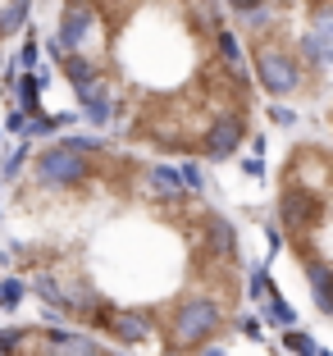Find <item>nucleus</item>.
Returning <instances> with one entry per match:
<instances>
[{
    "instance_id": "obj_7",
    "label": "nucleus",
    "mask_w": 333,
    "mask_h": 356,
    "mask_svg": "<svg viewBox=\"0 0 333 356\" xmlns=\"http://www.w3.org/2000/svg\"><path fill=\"white\" fill-rule=\"evenodd\" d=\"M320 137H324V142H333V96L320 105Z\"/></svg>"
},
{
    "instance_id": "obj_3",
    "label": "nucleus",
    "mask_w": 333,
    "mask_h": 356,
    "mask_svg": "<svg viewBox=\"0 0 333 356\" xmlns=\"http://www.w3.org/2000/svg\"><path fill=\"white\" fill-rule=\"evenodd\" d=\"M261 96L320 110L333 96V0H219Z\"/></svg>"
},
{
    "instance_id": "obj_2",
    "label": "nucleus",
    "mask_w": 333,
    "mask_h": 356,
    "mask_svg": "<svg viewBox=\"0 0 333 356\" xmlns=\"http://www.w3.org/2000/svg\"><path fill=\"white\" fill-rule=\"evenodd\" d=\"M42 46L96 137L165 165H229L265 96L219 0H46Z\"/></svg>"
},
{
    "instance_id": "obj_5",
    "label": "nucleus",
    "mask_w": 333,
    "mask_h": 356,
    "mask_svg": "<svg viewBox=\"0 0 333 356\" xmlns=\"http://www.w3.org/2000/svg\"><path fill=\"white\" fill-rule=\"evenodd\" d=\"M0 356H124V352L105 347L92 334L51 325V320H14V325H0Z\"/></svg>"
},
{
    "instance_id": "obj_4",
    "label": "nucleus",
    "mask_w": 333,
    "mask_h": 356,
    "mask_svg": "<svg viewBox=\"0 0 333 356\" xmlns=\"http://www.w3.org/2000/svg\"><path fill=\"white\" fill-rule=\"evenodd\" d=\"M274 233L283 270L324 325H333V142L297 137L274 165Z\"/></svg>"
},
{
    "instance_id": "obj_1",
    "label": "nucleus",
    "mask_w": 333,
    "mask_h": 356,
    "mask_svg": "<svg viewBox=\"0 0 333 356\" xmlns=\"http://www.w3.org/2000/svg\"><path fill=\"white\" fill-rule=\"evenodd\" d=\"M0 297L124 356H219L251 329V265L224 206L96 133L46 137L5 169Z\"/></svg>"
},
{
    "instance_id": "obj_6",
    "label": "nucleus",
    "mask_w": 333,
    "mask_h": 356,
    "mask_svg": "<svg viewBox=\"0 0 333 356\" xmlns=\"http://www.w3.org/2000/svg\"><path fill=\"white\" fill-rule=\"evenodd\" d=\"M37 5H42V0H0V55H5V46L32 23V10H37Z\"/></svg>"
}]
</instances>
